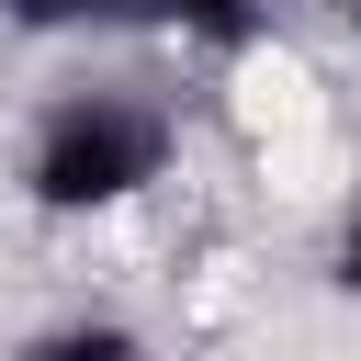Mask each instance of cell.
<instances>
[{"label":"cell","mask_w":361,"mask_h":361,"mask_svg":"<svg viewBox=\"0 0 361 361\" xmlns=\"http://www.w3.org/2000/svg\"><path fill=\"white\" fill-rule=\"evenodd\" d=\"M147 180H169V113L124 90H79L34 135V203L45 214H113Z\"/></svg>","instance_id":"6da1fadb"},{"label":"cell","mask_w":361,"mask_h":361,"mask_svg":"<svg viewBox=\"0 0 361 361\" xmlns=\"http://www.w3.org/2000/svg\"><path fill=\"white\" fill-rule=\"evenodd\" d=\"M23 361H135V338L102 316V327H56V338H34Z\"/></svg>","instance_id":"7a4b0ae2"},{"label":"cell","mask_w":361,"mask_h":361,"mask_svg":"<svg viewBox=\"0 0 361 361\" xmlns=\"http://www.w3.org/2000/svg\"><path fill=\"white\" fill-rule=\"evenodd\" d=\"M350 282H361V214H350Z\"/></svg>","instance_id":"3957f363"}]
</instances>
